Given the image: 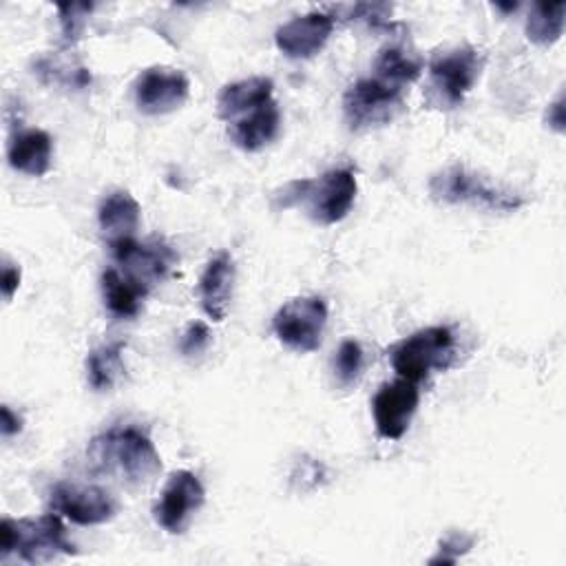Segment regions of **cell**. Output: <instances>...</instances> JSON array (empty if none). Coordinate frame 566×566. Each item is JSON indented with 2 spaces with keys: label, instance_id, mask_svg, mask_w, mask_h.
Wrapping results in <instances>:
<instances>
[{
  "label": "cell",
  "instance_id": "obj_11",
  "mask_svg": "<svg viewBox=\"0 0 566 566\" xmlns=\"http://www.w3.org/2000/svg\"><path fill=\"white\" fill-rule=\"evenodd\" d=\"M108 250L122 272L146 292H150L153 285L161 283L175 263V252L164 241L139 243L137 239H124L108 245Z\"/></svg>",
  "mask_w": 566,
  "mask_h": 566
},
{
  "label": "cell",
  "instance_id": "obj_10",
  "mask_svg": "<svg viewBox=\"0 0 566 566\" xmlns=\"http://www.w3.org/2000/svg\"><path fill=\"white\" fill-rule=\"evenodd\" d=\"M49 506L53 513L80 526H95L111 522L117 513L115 497L95 484L57 482L49 491Z\"/></svg>",
  "mask_w": 566,
  "mask_h": 566
},
{
  "label": "cell",
  "instance_id": "obj_23",
  "mask_svg": "<svg viewBox=\"0 0 566 566\" xmlns=\"http://www.w3.org/2000/svg\"><path fill=\"white\" fill-rule=\"evenodd\" d=\"M566 4L559 2H535L528 11L524 33L537 46L555 44L564 33Z\"/></svg>",
  "mask_w": 566,
  "mask_h": 566
},
{
  "label": "cell",
  "instance_id": "obj_28",
  "mask_svg": "<svg viewBox=\"0 0 566 566\" xmlns=\"http://www.w3.org/2000/svg\"><path fill=\"white\" fill-rule=\"evenodd\" d=\"M93 11V4H80V2H71V4H57V13H60V29L62 35L69 42H75L80 38V33L84 31L86 24V15Z\"/></svg>",
  "mask_w": 566,
  "mask_h": 566
},
{
  "label": "cell",
  "instance_id": "obj_6",
  "mask_svg": "<svg viewBox=\"0 0 566 566\" xmlns=\"http://www.w3.org/2000/svg\"><path fill=\"white\" fill-rule=\"evenodd\" d=\"M484 57L475 46L462 44L436 51L429 57V88L440 108H455L464 102L467 93L475 86Z\"/></svg>",
  "mask_w": 566,
  "mask_h": 566
},
{
  "label": "cell",
  "instance_id": "obj_26",
  "mask_svg": "<svg viewBox=\"0 0 566 566\" xmlns=\"http://www.w3.org/2000/svg\"><path fill=\"white\" fill-rule=\"evenodd\" d=\"M473 535L464 531H451L438 542V551L433 557H429V564H455L462 555H467L473 548Z\"/></svg>",
  "mask_w": 566,
  "mask_h": 566
},
{
  "label": "cell",
  "instance_id": "obj_30",
  "mask_svg": "<svg viewBox=\"0 0 566 566\" xmlns=\"http://www.w3.org/2000/svg\"><path fill=\"white\" fill-rule=\"evenodd\" d=\"M0 431L4 440L22 431V418L9 405L0 407Z\"/></svg>",
  "mask_w": 566,
  "mask_h": 566
},
{
  "label": "cell",
  "instance_id": "obj_12",
  "mask_svg": "<svg viewBox=\"0 0 566 566\" xmlns=\"http://www.w3.org/2000/svg\"><path fill=\"white\" fill-rule=\"evenodd\" d=\"M420 402V389L416 382L398 378L378 387L371 398V416L376 433L385 440H400Z\"/></svg>",
  "mask_w": 566,
  "mask_h": 566
},
{
  "label": "cell",
  "instance_id": "obj_16",
  "mask_svg": "<svg viewBox=\"0 0 566 566\" xmlns=\"http://www.w3.org/2000/svg\"><path fill=\"white\" fill-rule=\"evenodd\" d=\"M139 219L142 208L137 199L124 188L106 192L97 206V226L106 245H113L124 239H135Z\"/></svg>",
  "mask_w": 566,
  "mask_h": 566
},
{
  "label": "cell",
  "instance_id": "obj_21",
  "mask_svg": "<svg viewBox=\"0 0 566 566\" xmlns=\"http://www.w3.org/2000/svg\"><path fill=\"white\" fill-rule=\"evenodd\" d=\"M422 75V60L402 46H385L374 60V77L405 88Z\"/></svg>",
  "mask_w": 566,
  "mask_h": 566
},
{
  "label": "cell",
  "instance_id": "obj_31",
  "mask_svg": "<svg viewBox=\"0 0 566 566\" xmlns=\"http://www.w3.org/2000/svg\"><path fill=\"white\" fill-rule=\"evenodd\" d=\"M564 124H566V117H564V95L559 93L546 108V126L553 128L555 133H564Z\"/></svg>",
  "mask_w": 566,
  "mask_h": 566
},
{
  "label": "cell",
  "instance_id": "obj_2",
  "mask_svg": "<svg viewBox=\"0 0 566 566\" xmlns=\"http://www.w3.org/2000/svg\"><path fill=\"white\" fill-rule=\"evenodd\" d=\"M18 557L24 564H46L62 555H77L69 542L64 522L57 513L38 517H2L0 522V559Z\"/></svg>",
  "mask_w": 566,
  "mask_h": 566
},
{
  "label": "cell",
  "instance_id": "obj_15",
  "mask_svg": "<svg viewBox=\"0 0 566 566\" xmlns=\"http://www.w3.org/2000/svg\"><path fill=\"white\" fill-rule=\"evenodd\" d=\"M234 261L230 256V252H219L214 254L197 283V294H199V303L201 310L206 312L208 318H212L214 323H221L228 316V307L232 301V287H234Z\"/></svg>",
  "mask_w": 566,
  "mask_h": 566
},
{
  "label": "cell",
  "instance_id": "obj_19",
  "mask_svg": "<svg viewBox=\"0 0 566 566\" xmlns=\"http://www.w3.org/2000/svg\"><path fill=\"white\" fill-rule=\"evenodd\" d=\"M51 157H53V139L42 128H27L15 133L9 139L7 146V161L13 170L29 175V177H42L51 170Z\"/></svg>",
  "mask_w": 566,
  "mask_h": 566
},
{
  "label": "cell",
  "instance_id": "obj_4",
  "mask_svg": "<svg viewBox=\"0 0 566 566\" xmlns=\"http://www.w3.org/2000/svg\"><path fill=\"white\" fill-rule=\"evenodd\" d=\"M387 356L398 378L420 385L433 371H444L451 367L455 356V338L447 325L422 327L394 343L387 349Z\"/></svg>",
  "mask_w": 566,
  "mask_h": 566
},
{
  "label": "cell",
  "instance_id": "obj_27",
  "mask_svg": "<svg viewBox=\"0 0 566 566\" xmlns=\"http://www.w3.org/2000/svg\"><path fill=\"white\" fill-rule=\"evenodd\" d=\"M212 334L203 321H190L179 338V352L186 358H197L210 347Z\"/></svg>",
  "mask_w": 566,
  "mask_h": 566
},
{
  "label": "cell",
  "instance_id": "obj_14",
  "mask_svg": "<svg viewBox=\"0 0 566 566\" xmlns=\"http://www.w3.org/2000/svg\"><path fill=\"white\" fill-rule=\"evenodd\" d=\"M334 33V15L325 11L301 13L274 31L276 49L290 60H310L323 51Z\"/></svg>",
  "mask_w": 566,
  "mask_h": 566
},
{
  "label": "cell",
  "instance_id": "obj_20",
  "mask_svg": "<svg viewBox=\"0 0 566 566\" xmlns=\"http://www.w3.org/2000/svg\"><path fill=\"white\" fill-rule=\"evenodd\" d=\"M99 290L104 307L115 318H135L142 312V303L148 294L142 285H137L117 268H106L102 272Z\"/></svg>",
  "mask_w": 566,
  "mask_h": 566
},
{
  "label": "cell",
  "instance_id": "obj_5",
  "mask_svg": "<svg viewBox=\"0 0 566 566\" xmlns=\"http://www.w3.org/2000/svg\"><path fill=\"white\" fill-rule=\"evenodd\" d=\"M429 195L438 203H467L493 212H515L524 203L522 195L502 186H493L464 166H449L431 175Z\"/></svg>",
  "mask_w": 566,
  "mask_h": 566
},
{
  "label": "cell",
  "instance_id": "obj_9",
  "mask_svg": "<svg viewBox=\"0 0 566 566\" xmlns=\"http://www.w3.org/2000/svg\"><path fill=\"white\" fill-rule=\"evenodd\" d=\"M206 502V489L201 480L186 469H179L168 475L155 506L153 517L170 535H179L188 528L197 511Z\"/></svg>",
  "mask_w": 566,
  "mask_h": 566
},
{
  "label": "cell",
  "instance_id": "obj_25",
  "mask_svg": "<svg viewBox=\"0 0 566 566\" xmlns=\"http://www.w3.org/2000/svg\"><path fill=\"white\" fill-rule=\"evenodd\" d=\"M332 371L334 378L340 387H352L358 382L360 371H363V347L354 338H345L332 360Z\"/></svg>",
  "mask_w": 566,
  "mask_h": 566
},
{
  "label": "cell",
  "instance_id": "obj_24",
  "mask_svg": "<svg viewBox=\"0 0 566 566\" xmlns=\"http://www.w3.org/2000/svg\"><path fill=\"white\" fill-rule=\"evenodd\" d=\"M35 73L44 84H55L64 88H86L91 84V73L80 62L62 57L60 53L44 55L35 62Z\"/></svg>",
  "mask_w": 566,
  "mask_h": 566
},
{
  "label": "cell",
  "instance_id": "obj_3",
  "mask_svg": "<svg viewBox=\"0 0 566 566\" xmlns=\"http://www.w3.org/2000/svg\"><path fill=\"white\" fill-rule=\"evenodd\" d=\"M358 184L352 168H332L316 179H296L283 188V208L303 203L307 217L318 226H334L343 221L354 201Z\"/></svg>",
  "mask_w": 566,
  "mask_h": 566
},
{
  "label": "cell",
  "instance_id": "obj_13",
  "mask_svg": "<svg viewBox=\"0 0 566 566\" xmlns=\"http://www.w3.org/2000/svg\"><path fill=\"white\" fill-rule=\"evenodd\" d=\"M135 106L144 115H166L177 111L190 95V82L184 71L170 66H148L133 84Z\"/></svg>",
  "mask_w": 566,
  "mask_h": 566
},
{
  "label": "cell",
  "instance_id": "obj_17",
  "mask_svg": "<svg viewBox=\"0 0 566 566\" xmlns=\"http://www.w3.org/2000/svg\"><path fill=\"white\" fill-rule=\"evenodd\" d=\"M274 82L265 75H252L226 84L217 95V115L223 122H234L259 106L272 102Z\"/></svg>",
  "mask_w": 566,
  "mask_h": 566
},
{
  "label": "cell",
  "instance_id": "obj_29",
  "mask_svg": "<svg viewBox=\"0 0 566 566\" xmlns=\"http://www.w3.org/2000/svg\"><path fill=\"white\" fill-rule=\"evenodd\" d=\"M20 279H22L20 268H18L15 263H11V261L4 259V263H2V276H0V287H2L4 301H11V298H13V294H15L18 287H20Z\"/></svg>",
  "mask_w": 566,
  "mask_h": 566
},
{
  "label": "cell",
  "instance_id": "obj_8",
  "mask_svg": "<svg viewBox=\"0 0 566 566\" xmlns=\"http://www.w3.org/2000/svg\"><path fill=\"white\" fill-rule=\"evenodd\" d=\"M327 325V303L323 296H294L272 316V332L292 352L310 354L323 343Z\"/></svg>",
  "mask_w": 566,
  "mask_h": 566
},
{
  "label": "cell",
  "instance_id": "obj_1",
  "mask_svg": "<svg viewBox=\"0 0 566 566\" xmlns=\"http://www.w3.org/2000/svg\"><path fill=\"white\" fill-rule=\"evenodd\" d=\"M86 458L95 473L130 486L148 484L161 471L150 436L135 424H115L91 438Z\"/></svg>",
  "mask_w": 566,
  "mask_h": 566
},
{
  "label": "cell",
  "instance_id": "obj_18",
  "mask_svg": "<svg viewBox=\"0 0 566 566\" xmlns=\"http://www.w3.org/2000/svg\"><path fill=\"white\" fill-rule=\"evenodd\" d=\"M279 130H281V111L272 99L259 106L256 111L230 122L228 137L237 148L245 153H256L268 144H272Z\"/></svg>",
  "mask_w": 566,
  "mask_h": 566
},
{
  "label": "cell",
  "instance_id": "obj_7",
  "mask_svg": "<svg viewBox=\"0 0 566 566\" xmlns=\"http://www.w3.org/2000/svg\"><path fill=\"white\" fill-rule=\"evenodd\" d=\"M402 104L405 88L387 84L374 75L356 80L343 95V113L352 130H369L394 122L402 111Z\"/></svg>",
  "mask_w": 566,
  "mask_h": 566
},
{
  "label": "cell",
  "instance_id": "obj_22",
  "mask_svg": "<svg viewBox=\"0 0 566 566\" xmlns=\"http://www.w3.org/2000/svg\"><path fill=\"white\" fill-rule=\"evenodd\" d=\"M124 343H104L88 352L86 356V380L95 391H108L115 387L117 378L124 374L122 360Z\"/></svg>",
  "mask_w": 566,
  "mask_h": 566
}]
</instances>
